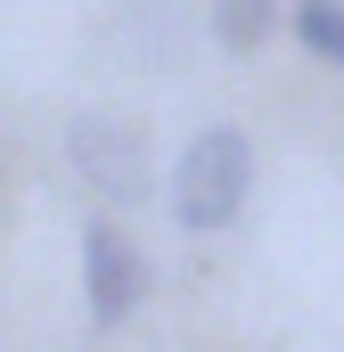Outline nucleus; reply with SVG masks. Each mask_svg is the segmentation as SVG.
Here are the masks:
<instances>
[{"label":"nucleus","mask_w":344,"mask_h":352,"mask_svg":"<svg viewBox=\"0 0 344 352\" xmlns=\"http://www.w3.org/2000/svg\"><path fill=\"white\" fill-rule=\"evenodd\" d=\"M66 164H74V180H83L98 205H140L148 180H156L148 131L123 123V115H74L66 123Z\"/></svg>","instance_id":"f03ea898"},{"label":"nucleus","mask_w":344,"mask_h":352,"mask_svg":"<svg viewBox=\"0 0 344 352\" xmlns=\"http://www.w3.org/2000/svg\"><path fill=\"white\" fill-rule=\"evenodd\" d=\"M205 25L230 58H255L262 41L279 33V0H205Z\"/></svg>","instance_id":"20e7f679"},{"label":"nucleus","mask_w":344,"mask_h":352,"mask_svg":"<svg viewBox=\"0 0 344 352\" xmlns=\"http://www.w3.org/2000/svg\"><path fill=\"white\" fill-rule=\"evenodd\" d=\"M295 41L344 74V0H295Z\"/></svg>","instance_id":"39448f33"},{"label":"nucleus","mask_w":344,"mask_h":352,"mask_svg":"<svg viewBox=\"0 0 344 352\" xmlns=\"http://www.w3.org/2000/svg\"><path fill=\"white\" fill-rule=\"evenodd\" d=\"M140 295H148V254H140L115 221H90L83 230V303H90V328L131 320Z\"/></svg>","instance_id":"7ed1b4c3"},{"label":"nucleus","mask_w":344,"mask_h":352,"mask_svg":"<svg viewBox=\"0 0 344 352\" xmlns=\"http://www.w3.org/2000/svg\"><path fill=\"white\" fill-rule=\"evenodd\" d=\"M246 188H255V140L238 131V123H213V131H197L189 148H180V164H172V221L180 230H230L238 221V205H246Z\"/></svg>","instance_id":"f257e3e1"}]
</instances>
